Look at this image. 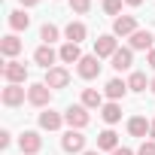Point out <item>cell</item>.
Returning a JSON list of instances; mask_svg holds the SVG:
<instances>
[{
	"instance_id": "obj_1",
	"label": "cell",
	"mask_w": 155,
	"mask_h": 155,
	"mask_svg": "<svg viewBox=\"0 0 155 155\" xmlns=\"http://www.w3.org/2000/svg\"><path fill=\"white\" fill-rule=\"evenodd\" d=\"M28 104H34V107H40V110H49V104H52V88H49L46 82L28 85Z\"/></svg>"
},
{
	"instance_id": "obj_2",
	"label": "cell",
	"mask_w": 155,
	"mask_h": 155,
	"mask_svg": "<svg viewBox=\"0 0 155 155\" xmlns=\"http://www.w3.org/2000/svg\"><path fill=\"white\" fill-rule=\"evenodd\" d=\"M64 122H67L70 128H76V131H82V128L91 122V116H88V107H82V104H73V107H67V113H64Z\"/></svg>"
},
{
	"instance_id": "obj_3",
	"label": "cell",
	"mask_w": 155,
	"mask_h": 155,
	"mask_svg": "<svg viewBox=\"0 0 155 155\" xmlns=\"http://www.w3.org/2000/svg\"><path fill=\"white\" fill-rule=\"evenodd\" d=\"M61 149L70 152V155H82V152H85V137H82V131H76V128L64 131V137H61Z\"/></svg>"
},
{
	"instance_id": "obj_4",
	"label": "cell",
	"mask_w": 155,
	"mask_h": 155,
	"mask_svg": "<svg viewBox=\"0 0 155 155\" xmlns=\"http://www.w3.org/2000/svg\"><path fill=\"white\" fill-rule=\"evenodd\" d=\"M3 79H6V85H21L28 79V67L21 61H6L3 64Z\"/></svg>"
},
{
	"instance_id": "obj_5",
	"label": "cell",
	"mask_w": 155,
	"mask_h": 155,
	"mask_svg": "<svg viewBox=\"0 0 155 155\" xmlns=\"http://www.w3.org/2000/svg\"><path fill=\"white\" fill-rule=\"evenodd\" d=\"M76 73L82 79H97L101 76V58L97 55H82V61L76 64Z\"/></svg>"
},
{
	"instance_id": "obj_6",
	"label": "cell",
	"mask_w": 155,
	"mask_h": 155,
	"mask_svg": "<svg viewBox=\"0 0 155 155\" xmlns=\"http://www.w3.org/2000/svg\"><path fill=\"white\" fill-rule=\"evenodd\" d=\"M116 52H119V40H116V34H104V37L94 40V55H97V58H113Z\"/></svg>"
},
{
	"instance_id": "obj_7",
	"label": "cell",
	"mask_w": 155,
	"mask_h": 155,
	"mask_svg": "<svg viewBox=\"0 0 155 155\" xmlns=\"http://www.w3.org/2000/svg\"><path fill=\"white\" fill-rule=\"evenodd\" d=\"M52 91L55 88H67L70 85V70L67 67H52V70H46V79H43Z\"/></svg>"
},
{
	"instance_id": "obj_8",
	"label": "cell",
	"mask_w": 155,
	"mask_h": 155,
	"mask_svg": "<svg viewBox=\"0 0 155 155\" xmlns=\"http://www.w3.org/2000/svg\"><path fill=\"white\" fill-rule=\"evenodd\" d=\"M18 149H21V155H37V152L43 149V137H40L37 131H25V134L18 137Z\"/></svg>"
},
{
	"instance_id": "obj_9",
	"label": "cell",
	"mask_w": 155,
	"mask_h": 155,
	"mask_svg": "<svg viewBox=\"0 0 155 155\" xmlns=\"http://www.w3.org/2000/svg\"><path fill=\"white\" fill-rule=\"evenodd\" d=\"M0 101H3V107H21L28 101V88L21 85H6L3 94H0Z\"/></svg>"
},
{
	"instance_id": "obj_10",
	"label": "cell",
	"mask_w": 155,
	"mask_h": 155,
	"mask_svg": "<svg viewBox=\"0 0 155 155\" xmlns=\"http://www.w3.org/2000/svg\"><path fill=\"white\" fill-rule=\"evenodd\" d=\"M140 28H137V18L134 15H119V18H113V34L116 37H131V34H137Z\"/></svg>"
},
{
	"instance_id": "obj_11",
	"label": "cell",
	"mask_w": 155,
	"mask_h": 155,
	"mask_svg": "<svg viewBox=\"0 0 155 155\" xmlns=\"http://www.w3.org/2000/svg\"><path fill=\"white\" fill-rule=\"evenodd\" d=\"M149 131H152V122H149L146 116H131V119H128V134H131V137H143V140H146Z\"/></svg>"
},
{
	"instance_id": "obj_12",
	"label": "cell",
	"mask_w": 155,
	"mask_h": 155,
	"mask_svg": "<svg viewBox=\"0 0 155 155\" xmlns=\"http://www.w3.org/2000/svg\"><path fill=\"white\" fill-rule=\"evenodd\" d=\"M21 52V40L15 37V34H6L3 40H0V55L3 58H9V61H15V55Z\"/></svg>"
},
{
	"instance_id": "obj_13",
	"label": "cell",
	"mask_w": 155,
	"mask_h": 155,
	"mask_svg": "<svg viewBox=\"0 0 155 155\" xmlns=\"http://www.w3.org/2000/svg\"><path fill=\"white\" fill-rule=\"evenodd\" d=\"M64 125V113H55V110H43L40 113V128L43 131H58Z\"/></svg>"
},
{
	"instance_id": "obj_14",
	"label": "cell",
	"mask_w": 155,
	"mask_h": 155,
	"mask_svg": "<svg viewBox=\"0 0 155 155\" xmlns=\"http://www.w3.org/2000/svg\"><path fill=\"white\" fill-rule=\"evenodd\" d=\"M34 61H37L40 67H46V70H52V67H55V61H58V52H55L52 46H40V49L34 52Z\"/></svg>"
},
{
	"instance_id": "obj_15",
	"label": "cell",
	"mask_w": 155,
	"mask_h": 155,
	"mask_svg": "<svg viewBox=\"0 0 155 155\" xmlns=\"http://www.w3.org/2000/svg\"><path fill=\"white\" fill-rule=\"evenodd\" d=\"M110 61H113V70H119V73H122V70H131V64H134V49H131V46H128V49H119Z\"/></svg>"
},
{
	"instance_id": "obj_16",
	"label": "cell",
	"mask_w": 155,
	"mask_h": 155,
	"mask_svg": "<svg viewBox=\"0 0 155 155\" xmlns=\"http://www.w3.org/2000/svg\"><path fill=\"white\" fill-rule=\"evenodd\" d=\"M128 94V82H122V79H110L107 85H104V97H110V101H122Z\"/></svg>"
},
{
	"instance_id": "obj_17",
	"label": "cell",
	"mask_w": 155,
	"mask_h": 155,
	"mask_svg": "<svg viewBox=\"0 0 155 155\" xmlns=\"http://www.w3.org/2000/svg\"><path fill=\"white\" fill-rule=\"evenodd\" d=\"M97 149H101V152H116V149H119V134H116L113 128L101 131V134H97Z\"/></svg>"
},
{
	"instance_id": "obj_18",
	"label": "cell",
	"mask_w": 155,
	"mask_h": 155,
	"mask_svg": "<svg viewBox=\"0 0 155 155\" xmlns=\"http://www.w3.org/2000/svg\"><path fill=\"white\" fill-rule=\"evenodd\" d=\"M64 37H67V43H76V46H79V43L88 37V28H85L82 21H70V25L64 28Z\"/></svg>"
},
{
	"instance_id": "obj_19",
	"label": "cell",
	"mask_w": 155,
	"mask_h": 155,
	"mask_svg": "<svg viewBox=\"0 0 155 155\" xmlns=\"http://www.w3.org/2000/svg\"><path fill=\"white\" fill-rule=\"evenodd\" d=\"M58 58H61L64 64H79V61H82V49L76 46V43H64V46L58 49Z\"/></svg>"
},
{
	"instance_id": "obj_20",
	"label": "cell",
	"mask_w": 155,
	"mask_h": 155,
	"mask_svg": "<svg viewBox=\"0 0 155 155\" xmlns=\"http://www.w3.org/2000/svg\"><path fill=\"white\" fill-rule=\"evenodd\" d=\"M152 31H137V34H131V49H143V52H152Z\"/></svg>"
},
{
	"instance_id": "obj_21",
	"label": "cell",
	"mask_w": 155,
	"mask_h": 155,
	"mask_svg": "<svg viewBox=\"0 0 155 155\" xmlns=\"http://www.w3.org/2000/svg\"><path fill=\"white\" fill-rule=\"evenodd\" d=\"M101 119H104L107 125H116V122H122V104H116V101L104 104V107H101Z\"/></svg>"
},
{
	"instance_id": "obj_22",
	"label": "cell",
	"mask_w": 155,
	"mask_h": 155,
	"mask_svg": "<svg viewBox=\"0 0 155 155\" xmlns=\"http://www.w3.org/2000/svg\"><path fill=\"white\" fill-rule=\"evenodd\" d=\"M82 107H88V110H101V107H104V91H97V88H85V91H82Z\"/></svg>"
},
{
	"instance_id": "obj_23",
	"label": "cell",
	"mask_w": 155,
	"mask_h": 155,
	"mask_svg": "<svg viewBox=\"0 0 155 155\" xmlns=\"http://www.w3.org/2000/svg\"><path fill=\"white\" fill-rule=\"evenodd\" d=\"M152 82L146 79V73H140V70H134L131 76H128V91H146Z\"/></svg>"
},
{
	"instance_id": "obj_24",
	"label": "cell",
	"mask_w": 155,
	"mask_h": 155,
	"mask_svg": "<svg viewBox=\"0 0 155 155\" xmlns=\"http://www.w3.org/2000/svg\"><path fill=\"white\" fill-rule=\"evenodd\" d=\"M28 25H31V15H25V9L9 12V28L12 31H28Z\"/></svg>"
},
{
	"instance_id": "obj_25",
	"label": "cell",
	"mask_w": 155,
	"mask_h": 155,
	"mask_svg": "<svg viewBox=\"0 0 155 155\" xmlns=\"http://www.w3.org/2000/svg\"><path fill=\"white\" fill-rule=\"evenodd\" d=\"M58 34H61V31H58L55 25H49V21H46V25L40 28V40H43V46H52V43L58 40Z\"/></svg>"
},
{
	"instance_id": "obj_26",
	"label": "cell",
	"mask_w": 155,
	"mask_h": 155,
	"mask_svg": "<svg viewBox=\"0 0 155 155\" xmlns=\"http://www.w3.org/2000/svg\"><path fill=\"white\" fill-rule=\"evenodd\" d=\"M122 3H125V0H104V12L119 18V12H122Z\"/></svg>"
},
{
	"instance_id": "obj_27",
	"label": "cell",
	"mask_w": 155,
	"mask_h": 155,
	"mask_svg": "<svg viewBox=\"0 0 155 155\" xmlns=\"http://www.w3.org/2000/svg\"><path fill=\"white\" fill-rule=\"evenodd\" d=\"M67 3H70L73 12H79V15H85V12L91 9V0H67Z\"/></svg>"
},
{
	"instance_id": "obj_28",
	"label": "cell",
	"mask_w": 155,
	"mask_h": 155,
	"mask_svg": "<svg viewBox=\"0 0 155 155\" xmlns=\"http://www.w3.org/2000/svg\"><path fill=\"white\" fill-rule=\"evenodd\" d=\"M137 155H155V140H143L140 149H137Z\"/></svg>"
},
{
	"instance_id": "obj_29",
	"label": "cell",
	"mask_w": 155,
	"mask_h": 155,
	"mask_svg": "<svg viewBox=\"0 0 155 155\" xmlns=\"http://www.w3.org/2000/svg\"><path fill=\"white\" fill-rule=\"evenodd\" d=\"M9 143H12V134L9 131H0V149H6Z\"/></svg>"
},
{
	"instance_id": "obj_30",
	"label": "cell",
	"mask_w": 155,
	"mask_h": 155,
	"mask_svg": "<svg viewBox=\"0 0 155 155\" xmlns=\"http://www.w3.org/2000/svg\"><path fill=\"white\" fill-rule=\"evenodd\" d=\"M110 155H134V152H131L128 146H119V149H116V152H110Z\"/></svg>"
},
{
	"instance_id": "obj_31",
	"label": "cell",
	"mask_w": 155,
	"mask_h": 155,
	"mask_svg": "<svg viewBox=\"0 0 155 155\" xmlns=\"http://www.w3.org/2000/svg\"><path fill=\"white\" fill-rule=\"evenodd\" d=\"M146 61H149V67H152V70H155V49H152V52H149V55H146Z\"/></svg>"
},
{
	"instance_id": "obj_32",
	"label": "cell",
	"mask_w": 155,
	"mask_h": 155,
	"mask_svg": "<svg viewBox=\"0 0 155 155\" xmlns=\"http://www.w3.org/2000/svg\"><path fill=\"white\" fill-rule=\"evenodd\" d=\"M18 3H21V6L28 9V6H37V0H18Z\"/></svg>"
},
{
	"instance_id": "obj_33",
	"label": "cell",
	"mask_w": 155,
	"mask_h": 155,
	"mask_svg": "<svg viewBox=\"0 0 155 155\" xmlns=\"http://www.w3.org/2000/svg\"><path fill=\"white\" fill-rule=\"evenodd\" d=\"M128 6H140V3H146V0H125Z\"/></svg>"
},
{
	"instance_id": "obj_34",
	"label": "cell",
	"mask_w": 155,
	"mask_h": 155,
	"mask_svg": "<svg viewBox=\"0 0 155 155\" xmlns=\"http://www.w3.org/2000/svg\"><path fill=\"white\" fill-rule=\"evenodd\" d=\"M82 155H101V149H85Z\"/></svg>"
},
{
	"instance_id": "obj_35",
	"label": "cell",
	"mask_w": 155,
	"mask_h": 155,
	"mask_svg": "<svg viewBox=\"0 0 155 155\" xmlns=\"http://www.w3.org/2000/svg\"><path fill=\"white\" fill-rule=\"evenodd\" d=\"M149 134H152V140H155V122H152V131H149Z\"/></svg>"
},
{
	"instance_id": "obj_36",
	"label": "cell",
	"mask_w": 155,
	"mask_h": 155,
	"mask_svg": "<svg viewBox=\"0 0 155 155\" xmlns=\"http://www.w3.org/2000/svg\"><path fill=\"white\" fill-rule=\"evenodd\" d=\"M149 88H152V94H155V79H152V85H149Z\"/></svg>"
}]
</instances>
